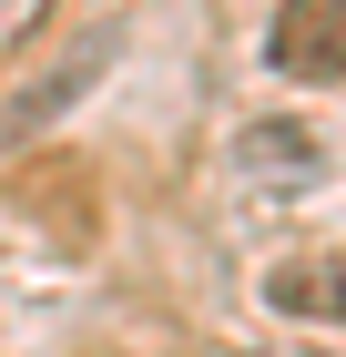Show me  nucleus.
I'll use <instances>...</instances> for the list:
<instances>
[{"instance_id": "1", "label": "nucleus", "mask_w": 346, "mask_h": 357, "mask_svg": "<svg viewBox=\"0 0 346 357\" xmlns=\"http://www.w3.org/2000/svg\"><path fill=\"white\" fill-rule=\"evenodd\" d=\"M112 52H123V31H72L52 61H31L21 82L0 92V164H10V153H31L52 123H72V112H81V92L112 72Z\"/></svg>"}, {"instance_id": "2", "label": "nucleus", "mask_w": 346, "mask_h": 357, "mask_svg": "<svg viewBox=\"0 0 346 357\" xmlns=\"http://www.w3.org/2000/svg\"><path fill=\"white\" fill-rule=\"evenodd\" d=\"M265 61L285 82H346V10L336 0H285L265 31Z\"/></svg>"}, {"instance_id": "3", "label": "nucleus", "mask_w": 346, "mask_h": 357, "mask_svg": "<svg viewBox=\"0 0 346 357\" xmlns=\"http://www.w3.org/2000/svg\"><path fill=\"white\" fill-rule=\"evenodd\" d=\"M265 306L295 327H346V245H295L265 266Z\"/></svg>"}, {"instance_id": "4", "label": "nucleus", "mask_w": 346, "mask_h": 357, "mask_svg": "<svg viewBox=\"0 0 346 357\" xmlns=\"http://www.w3.org/2000/svg\"><path fill=\"white\" fill-rule=\"evenodd\" d=\"M316 133L306 123H244L235 133V174H255V184H316Z\"/></svg>"}, {"instance_id": "5", "label": "nucleus", "mask_w": 346, "mask_h": 357, "mask_svg": "<svg viewBox=\"0 0 346 357\" xmlns=\"http://www.w3.org/2000/svg\"><path fill=\"white\" fill-rule=\"evenodd\" d=\"M336 10H346V0H336Z\"/></svg>"}]
</instances>
